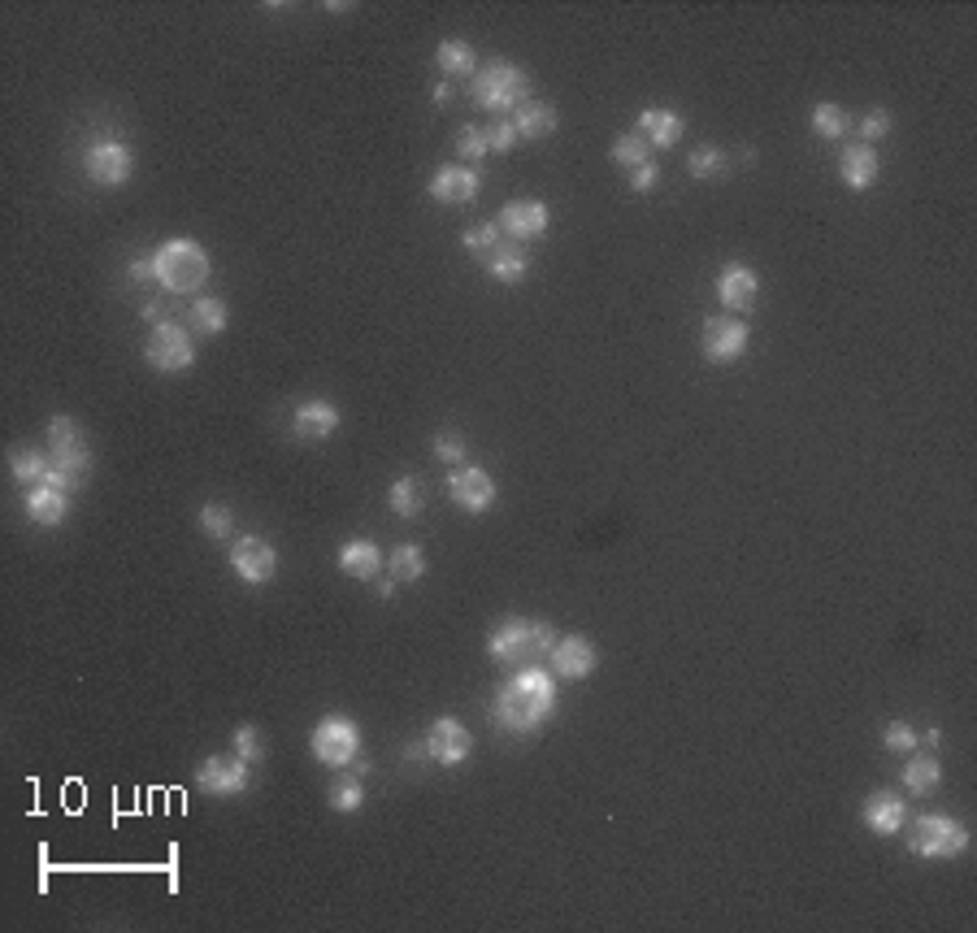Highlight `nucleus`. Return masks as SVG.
<instances>
[{"label":"nucleus","mask_w":977,"mask_h":933,"mask_svg":"<svg viewBox=\"0 0 977 933\" xmlns=\"http://www.w3.org/2000/svg\"><path fill=\"white\" fill-rule=\"evenodd\" d=\"M908 851L917 860H961L969 851V825L943 813H926L908 829Z\"/></svg>","instance_id":"obj_6"},{"label":"nucleus","mask_w":977,"mask_h":933,"mask_svg":"<svg viewBox=\"0 0 977 933\" xmlns=\"http://www.w3.org/2000/svg\"><path fill=\"white\" fill-rule=\"evenodd\" d=\"M196 786L214 799H231V795H244L252 786V769H248L244 756H205L196 764Z\"/></svg>","instance_id":"obj_9"},{"label":"nucleus","mask_w":977,"mask_h":933,"mask_svg":"<svg viewBox=\"0 0 977 933\" xmlns=\"http://www.w3.org/2000/svg\"><path fill=\"white\" fill-rule=\"evenodd\" d=\"M700 348H704V356H709L713 365H731V360H738V356L747 352V326H743L734 313H717V318L704 322V331H700Z\"/></svg>","instance_id":"obj_14"},{"label":"nucleus","mask_w":977,"mask_h":933,"mask_svg":"<svg viewBox=\"0 0 977 933\" xmlns=\"http://www.w3.org/2000/svg\"><path fill=\"white\" fill-rule=\"evenodd\" d=\"M860 820H864L869 833H877V838H895V833L908 825V804H904L899 791H873V795L864 799V808H860Z\"/></svg>","instance_id":"obj_18"},{"label":"nucleus","mask_w":977,"mask_h":933,"mask_svg":"<svg viewBox=\"0 0 977 933\" xmlns=\"http://www.w3.org/2000/svg\"><path fill=\"white\" fill-rule=\"evenodd\" d=\"M126 278H130V283H148V278H157V269H152V256H139V261H130Z\"/></svg>","instance_id":"obj_46"},{"label":"nucleus","mask_w":977,"mask_h":933,"mask_svg":"<svg viewBox=\"0 0 977 933\" xmlns=\"http://www.w3.org/2000/svg\"><path fill=\"white\" fill-rule=\"evenodd\" d=\"M556 647V630L548 621H526V617H508L491 630L487 656L504 669H530L543 665Z\"/></svg>","instance_id":"obj_2"},{"label":"nucleus","mask_w":977,"mask_h":933,"mask_svg":"<svg viewBox=\"0 0 977 933\" xmlns=\"http://www.w3.org/2000/svg\"><path fill=\"white\" fill-rule=\"evenodd\" d=\"M231 747H235V756H244L248 764L265 760V738H261V729H256V725H235Z\"/></svg>","instance_id":"obj_40"},{"label":"nucleus","mask_w":977,"mask_h":933,"mask_svg":"<svg viewBox=\"0 0 977 933\" xmlns=\"http://www.w3.org/2000/svg\"><path fill=\"white\" fill-rule=\"evenodd\" d=\"M474 105L487 110V114H517L526 101H530V74L513 61H487L479 74H474V88H470Z\"/></svg>","instance_id":"obj_5"},{"label":"nucleus","mask_w":977,"mask_h":933,"mask_svg":"<svg viewBox=\"0 0 977 933\" xmlns=\"http://www.w3.org/2000/svg\"><path fill=\"white\" fill-rule=\"evenodd\" d=\"M426 756H430L435 764H444V769L465 764V760L474 756V734H470V725L457 721V716H439V721L426 729Z\"/></svg>","instance_id":"obj_11"},{"label":"nucleus","mask_w":977,"mask_h":933,"mask_svg":"<svg viewBox=\"0 0 977 933\" xmlns=\"http://www.w3.org/2000/svg\"><path fill=\"white\" fill-rule=\"evenodd\" d=\"M227 318H231V313H227V304H222L218 296H196V300L187 304V326L200 331V335H209V339L227 331Z\"/></svg>","instance_id":"obj_30"},{"label":"nucleus","mask_w":977,"mask_h":933,"mask_svg":"<svg viewBox=\"0 0 977 933\" xmlns=\"http://www.w3.org/2000/svg\"><path fill=\"white\" fill-rule=\"evenodd\" d=\"M877 174H882V161H877V152H873L869 143H852V148L843 152V161H839V178H843L852 192L873 187Z\"/></svg>","instance_id":"obj_25"},{"label":"nucleus","mask_w":977,"mask_h":933,"mask_svg":"<svg viewBox=\"0 0 977 933\" xmlns=\"http://www.w3.org/2000/svg\"><path fill=\"white\" fill-rule=\"evenodd\" d=\"M687 170H691V178H722L726 174V152L713 148V143H704V148H696L687 157Z\"/></svg>","instance_id":"obj_37"},{"label":"nucleus","mask_w":977,"mask_h":933,"mask_svg":"<svg viewBox=\"0 0 977 933\" xmlns=\"http://www.w3.org/2000/svg\"><path fill=\"white\" fill-rule=\"evenodd\" d=\"M634 130L652 143V152L656 148H674L678 139H682V130H687V122H682V114H674V110H643L639 114V122H634Z\"/></svg>","instance_id":"obj_23"},{"label":"nucleus","mask_w":977,"mask_h":933,"mask_svg":"<svg viewBox=\"0 0 977 933\" xmlns=\"http://www.w3.org/2000/svg\"><path fill=\"white\" fill-rule=\"evenodd\" d=\"M353 773H357V778H366V773H369V760H366V756H357V760H353Z\"/></svg>","instance_id":"obj_50"},{"label":"nucleus","mask_w":977,"mask_h":933,"mask_svg":"<svg viewBox=\"0 0 977 933\" xmlns=\"http://www.w3.org/2000/svg\"><path fill=\"white\" fill-rule=\"evenodd\" d=\"M548 205L543 200H508L495 218V227L508 234L513 243H530V239H543L548 234Z\"/></svg>","instance_id":"obj_17"},{"label":"nucleus","mask_w":977,"mask_h":933,"mask_svg":"<svg viewBox=\"0 0 977 933\" xmlns=\"http://www.w3.org/2000/svg\"><path fill=\"white\" fill-rule=\"evenodd\" d=\"M513 126L521 139H548L556 126H561V114L552 105H539V101H526L517 114H513Z\"/></svg>","instance_id":"obj_29"},{"label":"nucleus","mask_w":977,"mask_h":933,"mask_svg":"<svg viewBox=\"0 0 977 933\" xmlns=\"http://www.w3.org/2000/svg\"><path fill=\"white\" fill-rule=\"evenodd\" d=\"M152 269H157V283L174 296H187V291H200L205 278H209V252L179 234V239H165L157 252H152Z\"/></svg>","instance_id":"obj_4"},{"label":"nucleus","mask_w":977,"mask_h":933,"mask_svg":"<svg viewBox=\"0 0 977 933\" xmlns=\"http://www.w3.org/2000/svg\"><path fill=\"white\" fill-rule=\"evenodd\" d=\"M479 187H483V178H479V170L474 165H457V161H448V165H439L435 174H430V200L435 205H470L474 196H479Z\"/></svg>","instance_id":"obj_16"},{"label":"nucleus","mask_w":977,"mask_h":933,"mask_svg":"<svg viewBox=\"0 0 977 933\" xmlns=\"http://www.w3.org/2000/svg\"><path fill=\"white\" fill-rule=\"evenodd\" d=\"M548 660H552V673H556L561 682H583V678L596 673L600 652H596L591 638H583V634H565V638H556V647H552Z\"/></svg>","instance_id":"obj_15"},{"label":"nucleus","mask_w":977,"mask_h":933,"mask_svg":"<svg viewBox=\"0 0 977 933\" xmlns=\"http://www.w3.org/2000/svg\"><path fill=\"white\" fill-rule=\"evenodd\" d=\"M143 360L157 373H187L196 365V344L179 322H157L148 344H143Z\"/></svg>","instance_id":"obj_8"},{"label":"nucleus","mask_w":977,"mask_h":933,"mask_svg":"<svg viewBox=\"0 0 977 933\" xmlns=\"http://www.w3.org/2000/svg\"><path fill=\"white\" fill-rule=\"evenodd\" d=\"M387 565H391V578L395 583H422L426 578V552L417 548V543H400V548H391V556H387Z\"/></svg>","instance_id":"obj_31"},{"label":"nucleus","mask_w":977,"mask_h":933,"mask_svg":"<svg viewBox=\"0 0 977 933\" xmlns=\"http://www.w3.org/2000/svg\"><path fill=\"white\" fill-rule=\"evenodd\" d=\"M9 473H13V482H22V486H39V482L48 477V452L13 448V452H9Z\"/></svg>","instance_id":"obj_33"},{"label":"nucleus","mask_w":977,"mask_h":933,"mask_svg":"<svg viewBox=\"0 0 977 933\" xmlns=\"http://www.w3.org/2000/svg\"><path fill=\"white\" fill-rule=\"evenodd\" d=\"M326 804H331L335 813H344V817L361 813V804H366V786H361V778H357V773H353V778H335L331 791H326Z\"/></svg>","instance_id":"obj_35"},{"label":"nucleus","mask_w":977,"mask_h":933,"mask_svg":"<svg viewBox=\"0 0 977 933\" xmlns=\"http://www.w3.org/2000/svg\"><path fill=\"white\" fill-rule=\"evenodd\" d=\"M378 595H382V599H395V595H400V583H395V578H378Z\"/></svg>","instance_id":"obj_49"},{"label":"nucleus","mask_w":977,"mask_h":933,"mask_svg":"<svg viewBox=\"0 0 977 933\" xmlns=\"http://www.w3.org/2000/svg\"><path fill=\"white\" fill-rule=\"evenodd\" d=\"M552 712H556V673H548L543 665L513 669V678L491 700V721L504 734H521V738L543 729Z\"/></svg>","instance_id":"obj_1"},{"label":"nucleus","mask_w":977,"mask_h":933,"mask_svg":"<svg viewBox=\"0 0 977 933\" xmlns=\"http://www.w3.org/2000/svg\"><path fill=\"white\" fill-rule=\"evenodd\" d=\"M517 139H521V135H517V126H513V122H495V126L487 130L491 152H513V148H517Z\"/></svg>","instance_id":"obj_44"},{"label":"nucleus","mask_w":977,"mask_h":933,"mask_svg":"<svg viewBox=\"0 0 977 933\" xmlns=\"http://www.w3.org/2000/svg\"><path fill=\"white\" fill-rule=\"evenodd\" d=\"M231 569L244 586H265L278 574V552L261 534H240L231 539Z\"/></svg>","instance_id":"obj_12"},{"label":"nucleus","mask_w":977,"mask_h":933,"mask_svg":"<svg viewBox=\"0 0 977 933\" xmlns=\"http://www.w3.org/2000/svg\"><path fill=\"white\" fill-rule=\"evenodd\" d=\"M340 569L348 574V578H357V583H373L378 574H382V548L373 543V539H348L344 548H340Z\"/></svg>","instance_id":"obj_22"},{"label":"nucleus","mask_w":977,"mask_h":933,"mask_svg":"<svg viewBox=\"0 0 977 933\" xmlns=\"http://www.w3.org/2000/svg\"><path fill=\"white\" fill-rule=\"evenodd\" d=\"M448 495H452V504L461 512L479 517V512H491L495 508L499 486H495V477L483 465H452V473H448Z\"/></svg>","instance_id":"obj_10"},{"label":"nucleus","mask_w":977,"mask_h":933,"mask_svg":"<svg viewBox=\"0 0 977 933\" xmlns=\"http://www.w3.org/2000/svg\"><path fill=\"white\" fill-rule=\"evenodd\" d=\"M848 126H852V117H848L843 105H835V101H821V105L813 110V130H817L821 139H843Z\"/></svg>","instance_id":"obj_36"},{"label":"nucleus","mask_w":977,"mask_h":933,"mask_svg":"<svg viewBox=\"0 0 977 933\" xmlns=\"http://www.w3.org/2000/svg\"><path fill=\"white\" fill-rule=\"evenodd\" d=\"M143 322H165V300H143Z\"/></svg>","instance_id":"obj_47"},{"label":"nucleus","mask_w":977,"mask_h":933,"mask_svg":"<svg viewBox=\"0 0 977 933\" xmlns=\"http://www.w3.org/2000/svg\"><path fill=\"white\" fill-rule=\"evenodd\" d=\"M435 66H439L448 79H465V74H479V53H474V44H465V39H444V44L435 48Z\"/></svg>","instance_id":"obj_28"},{"label":"nucleus","mask_w":977,"mask_h":933,"mask_svg":"<svg viewBox=\"0 0 977 933\" xmlns=\"http://www.w3.org/2000/svg\"><path fill=\"white\" fill-rule=\"evenodd\" d=\"M609 157H612V165H617V170H625V174H630V170H639L643 161H652V143H647L639 130H625V135H617V139H612Z\"/></svg>","instance_id":"obj_32"},{"label":"nucleus","mask_w":977,"mask_h":933,"mask_svg":"<svg viewBox=\"0 0 977 933\" xmlns=\"http://www.w3.org/2000/svg\"><path fill=\"white\" fill-rule=\"evenodd\" d=\"M83 170L96 187H123L126 178L135 174V157L123 139H96L88 152H83Z\"/></svg>","instance_id":"obj_13"},{"label":"nucleus","mask_w":977,"mask_h":933,"mask_svg":"<svg viewBox=\"0 0 977 933\" xmlns=\"http://www.w3.org/2000/svg\"><path fill=\"white\" fill-rule=\"evenodd\" d=\"M435 461H444V465H465V439H461V430H452V426H444V430H435Z\"/></svg>","instance_id":"obj_38"},{"label":"nucleus","mask_w":977,"mask_h":933,"mask_svg":"<svg viewBox=\"0 0 977 933\" xmlns=\"http://www.w3.org/2000/svg\"><path fill=\"white\" fill-rule=\"evenodd\" d=\"M860 135H864L869 148H873L877 139H886V135H890V114H886V110H869V114L860 117Z\"/></svg>","instance_id":"obj_43"},{"label":"nucleus","mask_w":977,"mask_h":933,"mask_svg":"<svg viewBox=\"0 0 977 933\" xmlns=\"http://www.w3.org/2000/svg\"><path fill=\"white\" fill-rule=\"evenodd\" d=\"M457 157H465V161H483V157H491V143H487V130L483 126H461L457 130Z\"/></svg>","instance_id":"obj_39"},{"label":"nucleus","mask_w":977,"mask_h":933,"mask_svg":"<svg viewBox=\"0 0 977 933\" xmlns=\"http://www.w3.org/2000/svg\"><path fill=\"white\" fill-rule=\"evenodd\" d=\"M917 742H921V738H917V729H912L908 721H890V725H886V734H882V747H886V751H895V756H908Z\"/></svg>","instance_id":"obj_41"},{"label":"nucleus","mask_w":977,"mask_h":933,"mask_svg":"<svg viewBox=\"0 0 977 933\" xmlns=\"http://www.w3.org/2000/svg\"><path fill=\"white\" fill-rule=\"evenodd\" d=\"M88 469H92V448H88L83 426L74 417L57 413L48 422V477L44 482L61 486V491H74V486H83Z\"/></svg>","instance_id":"obj_3"},{"label":"nucleus","mask_w":977,"mask_h":933,"mask_svg":"<svg viewBox=\"0 0 977 933\" xmlns=\"http://www.w3.org/2000/svg\"><path fill=\"white\" fill-rule=\"evenodd\" d=\"M461 243H465L470 252H483V256H487L491 247L499 243V227H495V222H479V227H470V231L461 234Z\"/></svg>","instance_id":"obj_42"},{"label":"nucleus","mask_w":977,"mask_h":933,"mask_svg":"<svg viewBox=\"0 0 977 933\" xmlns=\"http://www.w3.org/2000/svg\"><path fill=\"white\" fill-rule=\"evenodd\" d=\"M487 274L495 283H504V287H513V283H521L526 274H530V252H526V243H495L487 252Z\"/></svg>","instance_id":"obj_24"},{"label":"nucleus","mask_w":977,"mask_h":933,"mask_svg":"<svg viewBox=\"0 0 977 933\" xmlns=\"http://www.w3.org/2000/svg\"><path fill=\"white\" fill-rule=\"evenodd\" d=\"M335 430H340V408L331 400H304V404H296V413H291V435L296 439L322 444Z\"/></svg>","instance_id":"obj_21"},{"label":"nucleus","mask_w":977,"mask_h":933,"mask_svg":"<svg viewBox=\"0 0 977 933\" xmlns=\"http://www.w3.org/2000/svg\"><path fill=\"white\" fill-rule=\"evenodd\" d=\"M430 101H435V105H439V110H444V105H448V101H452V83H435V92H430Z\"/></svg>","instance_id":"obj_48"},{"label":"nucleus","mask_w":977,"mask_h":933,"mask_svg":"<svg viewBox=\"0 0 977 933\" xmlns=\"http://www.w3.org/2000/svg\"><path fill=\"white\" fill-rule=\"evenodd\" d=\"M660 178V165L656 161H643L639 170H630V192H652Z\"/></svg>","instance_id":"obj_45"},{"label":"nucleus","mask_w":977,"mask_h":933,"mask_svg":"<svg viewBox=\"0 0 977 933\" xmlns=\"http://www.w3.org/2000/svg\"><path fill=\"white\" fill-rule=\"evenodd\" d=\"M387 508H391L400 521L422 517V508H426V486H422V477H417V473H400V477L387 486Z\"/></svg>","instance_id":"obj_26"},{"label":"nucleus","mask_w":977,"mask_h":933,"mask_svg":"<svg viewBox=\"0 0 977 933\" xmlns=\"http://www.w3.org/2000/svg\"><path fill=\"white\" fill-rule=\"evenodd\" d=\"M899 782H904L908 795H934L939 782H943V764L930 751H908V764H904Z\"/></svg>","instance_id":"obj_27"},{"label":"nucleus","mask_w":977,"mask_h":933,"mask_svg":"<svg viewBox=\"0 0 977 933\" xmlns=\"http://www.w3.org/2000/svg\"><path fill=\"white\" fill-rule=\"evenodd\" d=\"M309 747H313V760L326 764V769H348L357 756H361V725L344 712H331L313 725L309 734Z\"/></svg>","instance_id":"obj_7"},{"label":"nucleus","mask_w":977,"mask_h":933,"mask_svg":"<svg viewBox=\"0 0 977 933\" xmlns=\"http://www.w3.org/2000/svg\"><path fill=\"white\" fill-rule=\"evenodd\" d=\"M200 530H205V539H214V543H231L235 539V512L227 508V504H200Z\"/></svg>","instance_id":"obj_34"},{"label":"nucleus","mask_w":977,"mask_h":933,"mask_svg":"<svg viewBox=\"0 0 977 933\" xmlns=\"http://www.w3.org/2000/svg\"><path fill=\"white\" fill-rule=\"evenodd\" d=\"M22 512H26V521H31V526L53 530V526H61V521L70 517V491L48 486V482L26 486V495H22Z\"/></svg>","instance_id":"obj_19"},{"label":"nucleus","mask_w":977,"mask_h":933,"mask_svg":"<svg viewBox=\"0 0 977 933\" xmlns=\"http://www.w3.org/2000/svg\"><path fill=\"white\" fill-rule=\"evenodd\" d=\"M756 296H760V274H756L751 265L731 261V265L717 274V300L726 304V313H747V309H756Z\"/></svg>","instance_id":"obj_20"}]
</instances>
